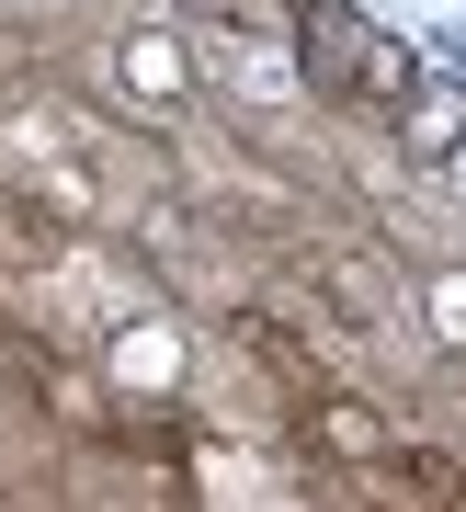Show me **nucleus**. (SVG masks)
I'll return each mask as SVG.
<instances>
[{
	"instance_id": "nucleus-1",
	"label": "nucleus",
	"mask_w": 466,
	"mask_h": 512,
	"mask_svg": "<svg viewBox=\"0 0 466 512\" xmlns=\"http://www.w3.org/2000/svg\"><path fill=\"white\" fill-rule=\"evenodd\" d=\"M296 57L330 103H398L410 92V57H398L353 0H296Z\"/></svg>"
},
{
	"instance_id": "nucleus-2",
	"label": "nucleus",
	"mask_w": 466,
	"mask_h": 512,
	"mask_svg": "<svg viewBox=\"0 0 466 512\" xmlns=\"http://www.w3.org/2000/svg\"><path fill=\"white\" fill-rule=\"evenodd\" d=\"M455 137H466V80H421L410 69V92H398V148H410V160H444Z\"/></svg>"
},
{
	"instance_id": "nucleus-3",
	"label": "nucleus",
	"mask_w": 466,
	"mask_h": 512,
	"mask_svg": "<svg viewBox=\"0 0 466 512\" xmlns=\"http://www.w3.org/2000/svg\"><path fill=\"white\" fill-rule=\"evenodd\" d=\"M432 319H444V342H466V285H444V296H432Z\"/></svg>"
}]
</instances>
